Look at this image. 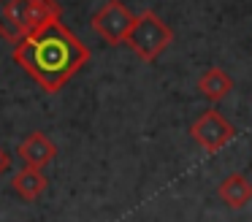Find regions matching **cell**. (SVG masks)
<instances>
[{
    "mask_svg": "<svg viewBox=\"0 0 252 222\" xmlns=\"http://www.w3.org/2000/svg\"><path fill=\"white\" fill-rule=\"evenodd\" d=\"M87 60L90 49L63 22H52L14 43V63L28 70L44 92H60Z\"/></svg>",
    "mask_w": 252,
    "mask_h": 222,
    "instance_id": "obj_1",
    "label": "cell"
},
{
    "mask_svg": "<svg viewBox=\"0 0 252 222\" xmlns=\"http://www.w3.org/2000/svg\"><path fill=\"white\" fill-rule=\"evenodd\" d=\"M190 135L201 149H206L214 155V152H220L222 146H228V141L236 135V130L217 108H209V111H203L201 117L190 125Z\"/></svg>",
    "mask_w": 252,
    "mask_h": 222,
    "instance_id": "obj_4",
    "label": "cell"
},
{
    "mask_svg": "<svg viewBox=\"0 0 252 222\" xmlns=\"http://www.w3.org/2000/svg\"><path fill=\"white\" fill-rule=\"evenodd\" d=\"M230 90H233V79H230L222 68H217V65H214V68H209L206 73L198 79V92H201L203 97H209L212 103L222 100Z\"/></svg>",
    "mask_w": 252,
    "mask_h": 222,
    "instance_id": "obj_8",
    "label": "cell"
},
{
    "mask_svg": "<svg viewBox=\"0 0 252 222\" xmlns=\"http://www.w3.org/2000/svg\"><path fill=\"white\" fill-rule=\"evenodd\" d=\"M217 192H220V198H222L225 206H230V209H244L252 200V184L244 173H228V176L220 182Z\"/></svg>",
    "mask_w": 252,
    "mask_h": 222,
    "instance_id": "obj_7",
    "label": "cell"
},
{
    "mask_svg": "<svg viewBox=\"0 0 252 222\" xmlns=\"http://www.w3.org/2000/svg\"><path fill=\"white\" fill-rule=\"evenodd\" d=\"M11 190L19 195L22 200H28V203H33V200H38L41 195H44L46 190V176L41 168H30V165H22L17 173H14L11 179Z\"/></svg>",
    "mask_w": 252,
    "mask_h": 222,
    "instance_id": "obj_6",
    "label": "cell"
},
{
    "mask_svg": "<svg viewBox=\"0 0 252 222\" xmlns=\"http://www.w3.org/2000/svg\"><path fill=\"white\" fill-rule=\"evenodd\" d=\"M17 155H19V160H22L25 165H30V168H46L57 157V144L46 133L33 130V133H28L22 141H19Z\"/></svg>",
    "mask_w": 252,
    "mask_h": 222,
    "instance_id": "obj_5",
    "label": "cell"
},
{
    "mask_svg": "<svg viewBox=\"0 0 252 222\" xmlns=\"http://www.w3.org/2000/svg\"><path fill=\"white\" fill-rule=\"evenodd\" d=\"M11 3L14 0H0V38H6L11 43H19L22 41V32H19V27L11 19Z\"/></svg>",
    "mask_w": 252,
    "mask_h": 222,
    "instance_id": "obj_10",
    "label": "cell"
},
{
    "mask_svg": "<svg viewBox=\"0 0 252 222\" xmlns=\"http://www.w3.org/2000/svg\"><path fill=\"white\" fill-rule=\"evenodd\" d=\"M133 22H136V14L122 0H106L93 14V30L109 46H120V43L127 41V32H130Z\"/></svg>",
    "mask_w": 252,
    "mask_h": 222,
    "instance_id": "obj_3",
    "label": "cell"
},
{
    "mask_svg": "<svg viewBox=\"0 0 252 222\" xmlns=\"http://www.w3.org/2000/svg\"><path fill=\"white\" fill-rule=\"evenodd\" d=\"M127 46L144 63H155L165 49L174 43V30L160 19L155 11H141L136 14L130 32H127Z\"/></svg>",
    "mask_w": 252,
    "mask_h": 222,
    "instance_id": "obj_2",
    "label": "cell"
},
{
    "mask_svg": "<svg viewBox=\"0 0 252 222\" xmlns=\"http://www.w3.org/2000/svg\"><path fill=\"white\" fill-rule=\"evenodd\" d=\"M8 168H11V155H8V152L3 149V146H0V176H3V173H6Z\"/></svg>",
    "mask_w": 252,
    "mask_h": 222,
    "instance_id": "obj_11",
    "label": "cell"
},
{
    "mask_svg": "<svg viewBox=\"0 0 252 222\" xmlns=\"http://www.w3.org/2000/svg\"><path fill=\"white\" fill-rule=\"evenodd\" d=\"M63 8L57 0H30V11H28V30L25 35L33 30H41V27L52 25V22H60Z\"/></svg>",
    "mask_w": 252,
    "mask_h": 222,
    "instance_id": "obj_9",
    "label": "cell"
}]
</instances>
